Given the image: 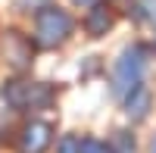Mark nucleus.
<instances>
[{"label":"nucleus","mask_w":156,"mask_h":153,"mask_svg":"<svg viewBox=\"0 0 156 153\" xmlns=\"http://www.w3.org/2000/svg\"><path fill=\"white\" fill-rule=\"evenodd\" d=\"M112 22H115V12L109 3H94L87 9V19H84V28L90 37H103L109 28H112Z\"/></svg>","instance_id":"obj_5"},{"label":"nucleus","mask_w":156,"mask_h":153,"mask_svg":"<svg viewBox=\"0 0 156 153\" xmlns=\"http://www.w3.org/2000/svg\"><path fill=\"white\" fill-rule=\"evenodd\" d=\"M75 6H87V3H94V0H72Z\"/></svg>","instance_id":"obj_13"},{"label":"nucleus","mask_w":156,"mask_h":153,"mask_svg":"<svg viewBox=\"0 0 156 153\" xmlns=\"http://www.w3.org/2000/svg\"><path fill=\"white\" fill-rule=\"evenodd\" d=\"M72 34V16L59 6L44 3L34 12V47L41 50H53L59 44H66Z\"/></svg>","instance_id":"obj_1"},{"label":"nucleus","mask_w":156,"mask_h":153,"mask_svg":"<svg viewBox=\"0 0 156 153\" xmlns=\"http://www.w3.org/2000/svg\"><path fill=\"white\" fill-rule=\"evenodd\" d=\"M144 72H147V50L137 44L125 47L122 56L115 59V69H112V94L125 97L137 84H144Z\"/></svg>","instance_id":"obj_2"},{"label":"nucleus","mask_w":156,"mask_h":153,"mask_svg":"<svg viewBox=\"0 0 156 153\" xmlns=\"http://www.w3.org/2000/svg\"><path fill=\"white\" fill-rule=\"evenodd\" d=\"M0 97L6 100L12 109H44L53 103V91L44 81H28V78H12L3 81Z\"/></svg>","instance_id":"obj_3"},{"label":"nucleus","mask_w":156,"mask_h":153,"mask_svg":"<svg viewBox=\"0 0 156 153\" xmlns=\"http://www.w3.org/2000/svg\"><path fill=\"white\" fill-rule=\"evenodd\" d=\"M150 153H156V137H153V144H150Z\"/></svg>","instance_id":"obj_14"},{"label":"nucleus","mask_w":156,"mask_h":153,"mask_svg":"<svg viewBox=\"0 0 156 153\" xmlns=\"http://www.w3.org/2000/svg\"><path fill=\"white\" fill-rule=\"evenodd\" d=\"M78 153H112V147L103 144V141H97V137H84L81 147H78Z\"/></svg>","instance_id":"obj_10"},{"label":"nucleus","mask_w":156,"mask_h":153,"mask_svg":"<svg viewBox=\"0 0 156 153\" xmlns=\"http://www.w3.org/2000/svg\"><path fill=\"white\" fill-rule=\"evenodd\" d=\"M6 56H9V62H12V66H28V62H31V44L28 41H22V37L16 34V31H9L6 34Z\"/></svg>","instance_id":"obj_7"},{"label":"nucleus","mask_w":156,"mask_h":153,"mask_svg":"<svg viewBox=\"0 0 156 153\" xmlns=\"http://www.w3.org/2000/svg\"><path fill=\"white\" fill-rule=\"evenodd\" d=\"M78 147H81V141H78L75 134H66L59 141V153H78Z\"/></svg>","instance_id":"obj_11"},{"label":"nucleus","mask_w":156,"mask_h":153,"mask_svg":"<svg viewBox=\"0 0 156 153\" xmlns=\"http://www.w3.org/2000/svg\"><path fill=\"white\" fill-rule=\"evenodd\" d=\"M122 100H125V112H128V119H134V122L147 119V112H150V91H147L144 84H137L134 91H128Z\"/></svg>","instance_id":"obj_6"},{"label":"nucleus","mask_w":156,"mask_h":153,"mask_svg":"<svg viewBox=\"0 0 156 153\" xmlns=\"http://www.w3.org/2000/svg\"><path fill=\"white\" fill-rule=\"evenodd\" d=\"M131 16L156 25V0H131Z\"/></svg>","instance_id":"obj_8"},{"label":"nucleus","mask_w":156,"mask_h":153,"mask_svg":"<svg viewBox=\"0 0 156 153\" xmlns=\"http://www.w3.org/2000/svg\"><path fill=\"white\" fill-rule=\"evenodd\" d=\"M109 147H112V153H137V144H134V137L128 131H115Z\"/></svg>","instance_id":"obj_9"},{"label":"nucleus","mask_w":156,"mask_h":153,"mask_svg":"<svg viewBox=\"0 0 156 153\" xmlns=\"http://www.w3.org/2000/svg\"><path fill=\"white\" fill-rule=\"evenodd\" d=\"M53 144V125L44 119H31L19 131V153H47Z\"/></svg>","instance_id":"obj_4"},{"label":"nucleus","mask_w":156,"mask_h":153,"mask_svg":"<svg viewBox=\"0 0 156 153\" xmlns=\"http://www.w3.org/2000/svg\"><path fill=\"white\" fill-rule=\"evenodd\" d=\"M44 3H47V0H16V6H19L22 12H37Z\"/></svg>","instance_id":"obj_12"}]
</instances>
